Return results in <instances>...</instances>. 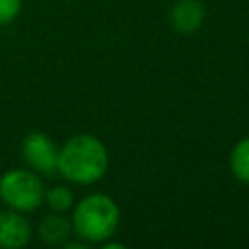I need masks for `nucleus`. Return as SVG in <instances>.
Returning <instances> with one entry per match:
<instances>
[{"label":"nucleus","mask_w":249,"mask_h":249,"mask_svg":"<svg viewBox=\"0 0 249 249\" xmlns=\"http://www.w3.org/2000/svg\"><path fill=\"white\" fill-rule=\"evenodd\" d=\"M109 167V154L105 144L93 134L70 136L58 152V173L74 185L97 183Z\"/></svg>","instance_id":"nucleus-1"},{"label":"nucleus","mask_w":249,"mask_h":249,"mask_svg":"<svg viewBox=\"0 0 249 249\" xmlns=\"http://www.w3.org/2000/svg\"><path fill=\"white\" fill-rule=\"evenodd\" d=\"M72 233L91 243H103L111 239L121 224V210L115 198L105 193H91L74 202L72 206Z\"/></svg>","instance_id":"nucleus-2"},{"label":"nucleus","mask_w":249,"mask_h":249,"mask_svg":"<svg viewBox=\"0 0 249 249\" xmlns=\"http://www.w3.org/2000/svg\"><path fill=\"white\" fill-rule=\"evenodd\" d=\"M45 187L33 169L14 167L0 175V200L18 212H33L43 204Z\"/></svg>","instance_id":"nucleus-3"},{"label":"nucleus","mask_w":249,"mask_h":249,"mask_svg":"<svg viewBox=\"0 0 249 249\" xmlns=\"http://www.w3.org/2000/svg\"><path fill=\"white\" fill-rule=\"evenodd\" d=\"M58 152L56 142L41 130L29 132L21 142V158L29 169L39 175H53L58 169Z\"/></svg>","instance_id":"nucleus-4"},{"label":"nucleus","mask_w":249,"mask_h":249,"mask_svg":"<svg viewBox=\"0 0 249 249\" xmlns=\"http://www.w3.org/2000/svg\"><path fill=\"white\" fill-rule=\"evenodd\" d=\"M206 19V6L202 0H175L169 10V25L179 35L196 33Z\"/></svg>","instance_id":"nucleus-5"},{"label":"nucleus","mask_w":249,"mask_h":249,"mask_svg":"<svg viewBox=\"0 0 249 249\" xmlns=\"http://www.w3.org/2000/svg\"><path fill=\"white\" fill-rule=\"evenodd\" d=\"M33 231L31 224L23 212L0 210V247L2 249H21L29 243Z\"/></svg>","instance_id":"nucleus-6"},{"label":"nucleus","mask_w":249,"mask_h":249,"mask_svg":"<svg viewBox=\"0 0 249 249\" xmlns=\"http://www.w3.org/2000/svg\"><path fill=\"white\" fill-rule=\"evenodd\" d=\"M37 235L47 245H64L72 235V222L64 216V212H53L43 216L37 226Z\"/></svg>","instance_id":"nucleus-7"},{"label":"nucleus","mask_w":249,"mask_h":249,"mask_svg":"<svg viewBox=\"0 0 249 249\" xmlns=\"http://www.w3.org/2000/svg\"><path fill=\"white\" fill-rule=\"evenodd\" d=\"M228 161H230V169H231L233 177L239 183L249 185V136L239 138L233 144Z\"/></svg>","instance_id":"nucleus-8"},{"label":"nucleus","mask_w":249,"mask_h":249,"mask_svg":"<svg viewBox=\"0 0 249 249\" xmlns=\"http://www.w3.org/2000/svg\"><path fill=\"white\" fill-rule=\"evenodd\" d=\"M43 204H47L53 212H68L74 206V193L64 185H54L45 189Z\"/></svg>","instance_id":"nucleus-9"},{"label":"nucleus","mask_w":249,"mask_h":249,"mask_svg":"<svg viewBox=\"0 0 249 249\" xmlns=\"http://www.w3.org/2000/svg\"><path fill=\"white\" fill-rule=\"evenodd\" d=\"M21 8H23V0H0V27L16 21Z\"/></svg>","instance_id":"nucleus-10"}]
</instances>
